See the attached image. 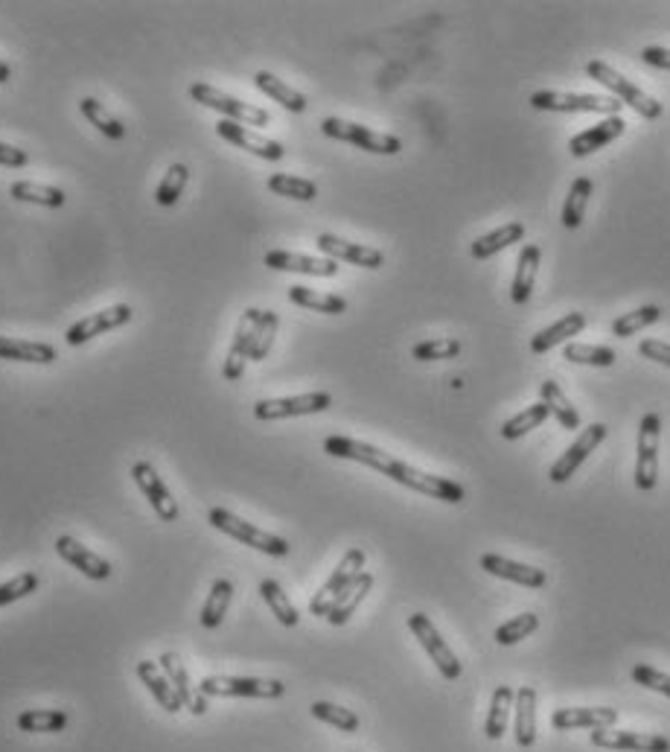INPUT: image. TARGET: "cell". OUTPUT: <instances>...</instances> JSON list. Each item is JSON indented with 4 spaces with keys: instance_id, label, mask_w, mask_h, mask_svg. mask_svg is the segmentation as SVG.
Listing matches in <instances>:
<instances>
[{
    "instance_id": "cell-1",
    "label": "cell",
    "mask_w": 670,
    "mask_h": 752,
    "mask_svg": "<svg viewBox=\"0 0 670 752\" xmlns=\"http://www.w3.org/2000/svg\"><path fill=\"white\" fill-rule=\"evenodd\" d=\"M324 452L333 455V458H344V461H356V464H365L370 470L388 476L391 481H397L408 490H417L423 496H432V499H440V502H449V505H461L467 499V490L452 479H443V476H432V473H423V470H414L411 464H402L394 455H388L385 449L379 446L365 444V441H353V438H344V435H330L324 441Z\"/></svg>"
},
{
    "instance_id": "cell-53",
    "label": "cell",
    "mask_w": 670,
    "mask_h": 752,
    "mask_svg": "<svg viewBox=\"0 0 670 752\" xmlns=\"http://www.w3.org/2000/svg\"><path fill=\"white\" fill-rule=\"evenodd\" d=\"M638 353H641L644 359H653V362L668 365L670 368V344L668 342H659V339H644V342L638 344Z\"/></svg>"
},
{
    "instance_id": "cell-40",
    "label": "cell",
    "mask_w": 670,
    "mask_h": 752,
    "mask_svg": "<svg viewBox=\"0 0 670 752\" xmlns=\"http://www.w3.org/2000/svg\"><path fill=\"white\" fill-rule=\"evenodd\" d=\"M563 356L574 365H592V368H612L618 353L603 344H577L569 342L563 347Z\"/></svg>"
},
{
    "instance_id": "cell-28",
    "label": "cell",
    "mask_w": 670,
    "mask_h": 752,
    "mask_svg": "<svg viewBox=\"0 0 670 752\" xmlns=\"http://www.w3.org/2000/svg\"><path fill=\"white\" fill-rule=\"evenodd\" d=\"M539 260H542L539 245H525V248L519 251L516 272H513V286H510V298H513V304H528V301H531V292H534V286H536V269H539Z\"/></svg>"
},
{
    "instance_id": "cell-27",
    "label": "cell",
    "mask_w": 670,
    "mask_h": 752,
    "mask_svg": "<svg viewBox=\"0 0 670 752\" xmlns=\"http://www.w3.org/2000/svg\"><path fill=\"white\" fill-rule=\"evenodd\" d=\"M0 359H9V362H30V365H53V362L59 359V353H56L53 344L0 336Z\"/></svg>"
},
{
    "instance_id": "cell-12",
    "label": "cell",
    "mask_w": 670,
    "mask_h": 752,
    "mask_svg": "<svg viewBox=\"0 0 670 752\" xmlns=\"http://www.w3.org/2000/svg\"><path fill=\"white\" fill-rule=\"evenodd\" d=\"M606 441V426L603 423H592V426H586L583 432H580V438L574 441V444L551 464V473H548V479L554 481V484H563V481H569L577 470H580V464L598 449V446Z\"/></svg>"
},
{
    "instance_id": "cell-41",
    "label": "cell",
    "mask_w": 670,
    "mask_h": 752,
    "mask_svg": "<svg viewBox=\"0 0 670 752\" xmlns=\"http://www.w3.org/2000/svg\"><path fill=\"white\" fill-rule=\"evenodd\" d=\"M260 595H263V601L268 604V610L277 616V621L283 624V627H298V621H301V613L295 610V604L289 601V595L280 589V583L277 581H263L260 583Z\"/></svg>"
},
{
    "instance_id": "cell-8",
    "label": "cell",
    "mask_w": 670,
    "mask_h": 752,
    "mask_svg": "<svg viewBox=\"0 0 670 752\" xmlns=\"http://www.w3.org/2000/svg\"><path fill=\"white\" fill-rule=\"evenodd\" d=\"M365 572V551L362 548H350L344 557H341V563L335 566V572L327 578V583L315 592V598L309 601V613L312 616H324L330 613V607L335 604V598L350 586V583L356 581L359 575Z\"/></svg>"
},
{
    "instance_id": "cell-37",
    "label": "cell",
    "mask_w": 670,
    "mask_h": 752,
    "mask_svg": "<svg viewBox=\"0 0 670 752\" xmlns=\"http://www.w3.org/2000/svg\"><path fill=\"white\" fill-rule=\"evenodd\" d=\"M513 688L510 685H499L493 691V700H490V715H487V723H484V732L490 741H499L504 732H507V720H510V709H513Z\"/></svg>"
},
{
    "instance_id": "cell-51",
    "label": "cell",
    "mask_w": 670,
    "mask_h": 752,
    "mask_svg": "<svg viewBox=\"0 0 670 752\" xmlns=\"http://www.w3.org/2000/svg\"><path fill=\"white\" fill-rule=\"evenodd\" d=\"M35 589H38V575H35V572H24V575H18V578H12V581L0 583V607L15 604V601L33 595Z\"/></svg>"
},
{
    "instance_id": "cell-18",
    "label": "cell",
    "mask_w": 670,
    "mask_h": 752,
    "mask_svg": "<svg viewBox=\"0 0 670 752\" xmlns=\"http://www.w3.org/2000/svg\"><path fill=\"white\" fill-rule=\"evenodd\" d=\"M260 312L263 309L248 307L239 318V327L234 333V342H231V350H228V359H225V368L222 374L228 382H236L242 371H245V362H248V353H251V339H254V330H257V321H260Z\"/></svg>"
},
{
    "instance_id": "cell-47",
    "label": "cell",
    "mask_w": 670,
    "mask_h": 752,
    "mask_svg": "<svg viewBox=\"0 0 670 752\" xmlns=\"http://www.w3.org/2000/svg\"><path fill=\"white\" fill-rule=\"evenodd\" d=\"M539 630V616L534 613H522V616H513L510 621H504L496 627V642L510 648V645H519L522 639H528L531 633Z\"/></svg>"
},
{
    "instance_id": "cell-54",
    "label": "cell",
    "mask_w": 670,
    "mask_h": 752,
    "mask_svg": "<svg viewBox=\"0 0 670 752\" xmlns=\"http://www.w3.org/2000/svg\"><path fill=\"white\" fill-rule=\"evenodd\" d=\"M30 164V155L18 146H9V143H0V167H9V170H21Z\"/></svg>"
},
{
    "instance_id": "cell-15",
    "label": "cell",
    "mask_w": 670,
    "mask_h": 752,
    "mask_svg": "<svg viewBox=\"0 0 670 752\" xmlns=\"http://www.w3.org/2000/svg\"><path fill=\"white\" fill-rule=\"evenodd\" d=\"M132 479L134 484L140 487V493L146 496V502L155 508V513H158L164 522H175V519H178V502L172 499L167 484L161 481L158 470H155L149 461H137V464H134Z\"/></svg>"
},
{
    "instance_id": "cell-50",
    "label": "cell",
    "mask_w": 670,
    "mask_h": 752,
    "mask_svg": "<svg viewBox=\"0 0 670 752\" xmlns=\"http://www.w3.org/2000/svg\"><path fill=\"white\" fill-rule=\"evenodd\" d=\"M464 344L458 339H429V342L414 344L411 356L420 359V362H437V359H455L461 356Z\"/></svg>"
},
{
    "instance_id": "cell-9",
    "label": "cell",
    "mask_w": 670,
    "mask_h": 752,
    "mask_svg": "<svg viewBox=\"0 0 670 752\" xmlns=\"http://www.w3.org/2000/svg\"><path fill=\"white\" fill-rule=\"evenodd\" d=\"M204 697H257V700H277L286 694L280 680H257V677H204L199 685Z\"/></svg>"
},
{
    "instance_id": "cell-20",
    "label": "cell",
    "mask_w": 670,
    "mask_h": 752,
    "mask_svg": "<svg viewBox=\"0 0 670 752\" xmlns=\"http://www.w3.org/2000/svg\"><path fill=\"white\" fill-rule=\"evenodd\" d=\"M158 668L164 671V677H167L172 688L178 691V697H181V703H184V709H190L193 715H204L207 712V697L193 688L190 683V674H187V668L181 665V659L175 656V653H161V659H158Z\"/></svg>"
},
{
    "instance_id": "cell-6",
    "label": "cell",
    "mask_w": 670,
    "mask_h": 752,
    "mask_svg": "<svg viewBox=\"0 0 670 752\" xmlns=\"http://www.w3.org/2000/svg\"><path fill=\"white\" fill-rule=\"evenodd\" d=\"M659 432L662 417L647 411L638 426V455H636V487L650 493L659 484Z\"/></svg>"
},
{
    "instance_id": "cell-3",
    "label": "cell",
    "mask_w": 670,
    "mask_h": 752,
    "mask_svg": "<svg viewBox=\"0 0 670 752\" xmlns=\"http://www.w3.org/2000/svg\"><path fill=\"white\" fill-rule=\"evenodd\" d=\"M207 522H210L216 531L234 537L236 543L257 548V551H263L268 557H286V554H289V543H286L283 537L268 534L263 528H257V525H251V522L234 516L231 511H225V508H213V511L207 513Z\"/></svg>"
},
{
    "instance_id": "cell-38",
    "label": "cell",
    "mask_w": 670,
    "mask_h": 752,
    "mask_svg": "<svg viewBox=\"0 0 670 752\" xmlns=\"http://www.w3.org/2000/svg\"><path fill=\"white\" fill-rule=\"evenodd\" d=\"M289 301L303 309L327 312V315H341V312H347V301H344L341 295L315 292V289H309V286H292V289H289Z\"/></svg>"
},
{
    "instance_id": "cell-30",
    "label": "cell",
    "mask_w": 670,
    "mask_h": 752,
    "mask_svg": "<svg viewBox=\"0 0 670 752\" xmlns=\"http://www.w3.org/2000/svg\"><path fill=\"white\" fill-rule=\"evenodd\" d=\"M516 718H513V732L519 747H534L536 741V691L531 685H522L516 691Z\"/></svg>"
},
{
    "instance_id": "cell-42",
    "label": "cell",
    "mask_w": 670,
    "mask_h": 752,
    "mask_svg": "<svg viewBox=\"0 0 670 752\" xmlns=\"http://www.w3.org/2000/svg\"><path fill=\"white\" fill-rule=\"evenodd\" d=\"M21 732H62L67 726V712L62 709H27L18 718Z\"/></svg>"
},
{
    "instance_id": "cell-21",
    "label": "cell",
    "mask_w": 670,
    "mask_h": 752,
    "mask_svg": "<svg viewBox=\"0 0 670 752\" xmlns=\"http://www.w3.org/2000/svg\"><path fill=\"white\" fill-rule=\"evenodd\" d=\"M266 266L274 272H298L309 277H335L338 263L327 257H306V254H292V251H268Z\"/></svg>"
},
{
    "instance_id": "cell-16",
    "label": "cell",
    "mask_w": 670,
    "mask_h": 752,
    "mask_svg": "<svg viewBox=\"0 0 670 752\" xmlns=\"http://www.w3.org/2000/svg\"><path fill=\"white\" fill-rule=\"evenodd\" d=\"M592 744L601 750L618 752H670V741L662 735H641L621 729H592Z\"/></svg>"
},
{
    "instance_id": "cell-43",
    "label": "cell",
    "mask_w": 670,
    "mask_h": 752,
    "mask_svg": "<svg viewBox=\"0 0 670 752\" xmlns=\"http://www.w3.org/2000/svg\"><path fill=\"white\" fill-rule=\"evenodd\" d=\"M79 111H82L85 120H88L91 126H97V132H102L105 137H111V140H123V137H126V126H123L117 117H111L108 108H105L100 100L85 97V100L79 103Z\"/></svg>"
},
{
    "instance_id": "cell-39",
    "label": "cell",
    "mask_w": 670,
    "mask_h": 752,
    "mask_svg": "<svg viewBox=\"0 0 670 752\" xmlns=\"http://www.w3.org/2000/svg\"><path fill=\"white\" fill-rule=\"evenodd\" d=\"M266 187L274 193V196H286V199H295V202H312L318 196V184L309 181V178H298V175H289V172H277L266 181Z\"/></svg>"
},
{
    "instance_id": "cell-2",
    "label": "cell",
    "mask_w": 670,
    "mask_h": 752,
    "mask_svg": "<svg viewBox=\"0 0 670 752\" xmlns=\"http://www.w3.org/2000/svg\"><path fill=\"white\" fill-rule=\"evenodd\" d=\"M586 76L595 79V82H601L603 88H609V91L618 97V103L630 105V108H633L636 114H641L644 120L662 117V103H659L656 97L644 94L636 82H630L627 76H621L618 70L612 68V65H606V62H601V59H592V62L586 65Z\"/></svg>"
},
{
    "instance_id": "cell-56",
    "label": "cell",
    "mask_w": 670,
    "mask_h": 752,
    "mask_svg": "<svg viewBox=\"0 0 670 752\" xmlns=\"http://www.w3.org/2000/svg\"><path fill=\"white\" fill-rule=\"evenodd\" d=\"M9 76H12L9 65H6V62H0V85H3V82H9Z\"/></svg>"
},
{
    "instance_id": "cell-17",
    "label": "cell",
    "mask_w": 670,
    "mask_h": 752,
    "mask_svg": "<svg viewBox=\"0 0 670 752\" xmlns=\"http://www.w3.org/2000/svg\"><path fill=\"white\" fill-rule=\"evenodd\" d=\"M216 135L222 137V140H228V143H234V146H239V149H245V152H251V155H257V158H263V161H280V158L286 155V149H283L277 140L257 135V132H251L248 126H239L234 120H222V123L216 126Z\"/></svg>"
},
{
    "instance_id": "cell-35",
    "label": "cell",
    "mask_w": 670,
    "mask_h": 752,
    "mask_svg": "<svg viewBox=\"0 0 670 752\" xmlns=\"http://www.w3.org/2000/svg\"><path fill=\"white\" fill-rule=\"evenodd\" d=\"M539 394H542V403H545L548 411L560 420L563 429H580V411L571 406L569 397H566L563 388H560V382L545 379L542 388H539Z\"/></svg>"
},
{
    "instance_id": "cell-33",
    "label": "cell",
    "mask_w": 670,
    "mask_h": 752,
    "mask_svg": "<svg viewBox=\"0 0 670 752\" xmlns=\"http://www.w3.org/2000/svg\"><path fill=\"white\" fill-rule=\"evenodd\" d=\"M231 598H234V583L228 581V578H219V581L210 586V595H207V601L201 607V627L216 630L225 621V616H228Z\"/></svg>"
},
{
    "instance_id": "cell-14",
    "label": "cell",
    "mask_w": 670,
    "mask_h": 752,
    "mask_svg": "<svg viewBox=\"0 0 670 752\" xmlns=\"http://www.w3.org/2000/svg\"><path fill=\"white\" fill-rule=\"evenodd\" d=\"M315 245L327 260H335V263H350V266H362V269H382V263H385V254L379 248L347 242L341 237H333V234H318Z\"/></svg>"
},
{
    "instance_id": "cell-26",
    "label": "cell",
    "mask_w": 670,
    "mask_h": 752,
    "mask_svg": "<svg viewBox=\"0 0 670 752\" xmlns=\"http://www.w3.org/2000/svg\"><path fill=\"white\" fill-rule=\"evenodd\" d=\"M586 330V315L583 312H566L557 324H551V327H545V330H539L534 339H531V350H534L536 356H542V353H548V350H554L557 344L569 342L571 336H580Z\"/></svg>"
},
{
    "instance_id": "cell-29",
    "label": "cell",
    "mask_w": 670,
    "mask_h": 752,
    "mask_svg": "<svg viewBox=\"0 0 670 752\" xmlns=\"http://www.w3.org/2000/svg\"><path fill=\"white\" fill-rule=\"evenodd\" d=\"M373 589V575L370 572H362L356 581L350 583L338 598H335V604L330 607V613H327V621L333 624V627H341V624H347L353 613L359 610V604L368 598V592Z\"/></svg>"
},
{
    "instance_id": "cell-49",
    "label": "cell",
    "mask_w": 670,
    "mask_h": 752,
    "mask_svg": "<svg viewBox=\"0 0 670 752\" xmlns=\"http://www.w3.org/2000/svg\"><path fill=\"white\" fill-rule=\"evenodd\" d=\"M312 718L324 720V723H330L335 729H341V732H359V718L350 712V709H341V706H335V703H324V700H318V703H312Z\"/></svg>"
},
{
    "instance_id": "cell-22",
    "label": "cell",
    "mask_w": 670,
    "mask_h": 752,
    "mask_svg": "<svg viewBox=\"0 0 670 752\" xmlns=\"http://www.w3.org/2000/svg\"><path fill=\"white\" fill-rule=\"evenodd\" d=\"M618 723V712L615 709H603V706H592V709H557L551 715V726L560 732L569 729H612Z\"/></svg>"
},
{
    "instance_id": "cell-24",
    "label": "cell",
    "mask_w": 670,
    "mask_h": 752,
    "mask_svg": "<svg viewBox=\"0 0 670 752\" xmlns=\"http://www.w3.org/2000/svg\"><path fill=\"white\" fill-rule=\"evenodd\" d=\"M481 569H484L487 575H496V578L519 583V586H528V589H539V586L545 583V572H542V569L525 566V563H516V560H507L502 554H484V557H481Z\"/></svg>"
},
{
    "instance_id": "cell-46",
    "label": "cell",
    "mask_w": 670,
    "mask_h": 752,
    "mask_svg": "<svg viewBox=\"0 0 670 752\" xmlns=\"http://www.w3.org/2000/svg\"><path fill=\"white\" fill-rule=\"evenodd\" d=\"M277 312L271 309H263L260 312V321H257V330H254V339H251V353H248V362H263L274 344V336H277Z\"/></svg>"
},
{
    "instance_id": "cell-48",
    "label": "cell",
    "mask_w": 670,
    "mask_h": 752,
    "mask_svg": "<svg viewBox=\"0 0 670 752\" xmlns=\"http://www.w3.org/2000/svg\"><path fill=\"white\" fill-rule=\"evenodd\" d=\"M187 181H190V170H187L184 164H172L167 170V175H164V181H161L158 190H155V202L161 207L178 205V199H181Z\"/></svg>"
},
{
    "instance_id": "cell-5",
    "label": "cell",
    "mask_w": 670,
    "mask_h": 752,
    "mask_svg": "<svg viewBox=\"0 0 670 752\" xmlns=\"http://www.w3.org/2000/svg\"><path fill=\"white\" fill-rule=\"evenodd\" d=\"M536 111H563V114H606L618 117L621 103L601 94H569V91H536L531 94Z\"/></svg>"
},
{
    "instance_id": "cell-25",
    "label": "cell",
    "mask_w": 670,
    "mask_h": 752,
    "mask_svg": "<svg viewBox=\"0 0 670 752\" xmlns=\"http://www.w3.org/2000/svg\"><path fill=\"white\" fill-rule=\"evenodd\" d=\"M134 671H137V680H140V683L149 688V694H152V697H155V700H158V703H161V706H164L167 712H172V715H175V712H181V709H184V703H181L178 691H175V688H172V683H169L167 677H164V671L158 668V662L140 659Z\"/></svg>"
},
{
    "instance_id": "cell-13",
    "label": "cell",
    "mask_w": 670,
    "mask_h": 752,
    "mask_svg": "<svg viewBox=\"0 0 670 752\" xmlns=\"http://www.w3.org/2000/svg\"><path fill=\"white\" fill-rule=\"evenodd\" d=\"M129 321H132V307L129 304H114V307L100 309V312L76 321L73 327H67L65 342L70 347H79V344L91 342V339H97V336L108 333V330H117V327H123Z\"/></svg>"
},
{
    "instance_id": "cell-7",
    "label": "cell",
    "mask_w": 670,
    "mask_h": 752,
    "mask_svg": "<svg viewBox=\"0 0 670 752\" xmlns=\"http://www.w3.org/2000/svg\"><path fill=\"white\" fill-rule=\"evenodd\" d=\"M321 132L333 140H344V143H353L365 152H373V155H400L402 143L400 137L394 135H382V132H373L368 126H359V123H347V120H338V117H327L321 123Z\"/></svg>"
},
{
    "instance_id": "cell-4",
    "label": "cell",
    "mask_w": 670,
    "mask_h": 752,
    "mask_svg": "<svg viewBox=\"0 0 670 752\" xmlns=\"http://www.w3.org/2000/svg\"><path fill=\"white\" fill-rule=\"evenodd\" d=\"M190 97H193L196 103L204 105V108H213V111L225 114V120H234L239 126H268V123H271V114H268L266 108L242 103V100H236V97L219 91V88H213V85H207V82L190 85Z\"/></svg>"
},
{
    "instance_id": "cell-52",
    "label": "cell",
    "mask_w": 670,
    "mask_h": 752,
    "mask_svg": "<svg viewBox=\"0 0 670 752\" xmlns=\"http://www.w3.org/2000/svg\"><path fill=\"white\" fill-rule=\"evenodd\" d=\"M633 680L638 685H644V688H650V691H659V694L670 697V674H662V671H656L650 665H636L633 668Z\"/></svg>"
},
{
    "instance_id": "cell-55",
    "label": "cell",
    "mask_w": 670,
    "mask_h": 752,
    "mask_svg": "<svg viewBox=\"0 0 670 752\" xmlns=\"http://www.w3.org/2000/svg\"><path fill=\"white\" fill-rule=\"evenodd\" d=\"M641 62L650 68L670 70V50L668 47H644L641 50Z\"/></svg>"
},
{
    "instance_id": "cell-11",
    "label": "cell",
    "mask_w": 670,
    "mask_h": 752,
    "mask_svg": "<svg viewBox=\"0 0 670 752\" xmlns=\"http://www.w3.org/2000/svg\"><path fill=\"white\" fill-rule=\"evenodd\" d=\"M333 406V397L327 391H309L298 397H280V400H260L254 406L257 420H286V417H303V414H318Z\"/></svg>"
},
{
    "instance_id": "cell-44",
    "label": "cell",
    "mask_w": 670,
    "mask_h": 752,
    "mask_svg": "<svg viewBox=\"0 0 670 752\" xmlns=\"http://www.w3.org/2000/svg\"><path fill=\"white\" fill-rule=\"evenodd\" d=\"M548 406L539 400V403H534V406H528L525 411H519V414H513L510 420H504V426H502V435L507 438V441H516V438H522V435H528L531 429H536V426H542L545 420H548Z\"/></svg>"
},
{
    "instance_id": "cell-34",
    "label": "cell",
    "mask_w": 670,
    "mask_h": 752,
    "mask_svg": "<svg viewBox=\"0 0 670 752\" xmlns=\"http://www.w3.org/2000/svg\"><path fill=\"white\" fill-rule=\"evenodd\" d=\"M589 196H592V178L586 175H577L571 181L569 196H566V205H563V213H560V222L574 231L583 225V216H586V205H589Z\"/></svg>"
},
{
    "instance_id": "cell-45",
    "label": "cell",
    "mask_w": 670,
    "mask_h": 752,
    "mask_svg": "<svg viewBox=\"0 0 670 752\" xmlns=\"http://www.w3.org/2000/svg\"><path fill=\"white\" fill-rule=\"evenodd\" d=\"M659 318H662V309L656 307V304L638 307V309H633V312H627V315H621V318H615V321H612V336H618V339H630V336H636L638 330H644V327L656 324Z\"/></svg>"
},
{
    "instance_id": "cell-32",
    "label": "cell",
    "mask_w": 670,
    "mask_h": 752,
    "mask_svg": "<svg viewBox=\"0 0 670 752\" xmlns=\"http://www.w3.org/2000/svg\"><path fill=\"white\" fill-rule=\"evenodd\" d=\"M254 85L271 97L274 103H280L286 111H292V114H303L306 111V97H303L301 91H295L292 85H286L283 79H277L274 73H268V70H260L257 76H254Z\"/></svg>"
},
{
    "instance_id": "cell-23",
    "label": "cell",
    "mask_w": 670,
    "mask_h": 752,
    "mask_svg": "<svg viewBox=\"0 0 670 752\" xmlns=\"http://www.w3.org/2000/svg\"><path fill=\"white\" fill-rule=\"evenodd\" d=\"M624 132H627V123H624L621 117H606L598 126H592V129H586V132L571 137V155H574V158H586V155H592V152H598V149H606V143L618 140Z\"/></svg>"
},
{
    "instance_id": "cell-36",
    "label": "cell",
    "mask_w": 670,
    "mask_h": 752,
    "mask_svg": "<svg viewBox=\"0 0 670 752\" xmlns=\"http://www.w3.org/2000/svg\"><path fill=\"white\" fill-rule=\"evenodd\" d=\"M9 196L15 202H30L41 207H62L67 202L65 190L59 187H47V184H35V181H15L9 187Z\"/></svg>"
},
{
    "instance_id": "cell-19",
    "label": "cell",
    "mask_w": 670,
    "mask_h": 752,
    "mask_svg": "<svg viewBox=\"0 0 670 752\" xmlns=\"http://www.w3.org/2000/svg\"><path fill=\"white\" fill-rule=\"evenodd\" d=\"M56 551H59L62 560H67L73 569H79L91 581H108L111 578V563L102 560L100 554H94L91 548H85L79 540H73V537H59L56 540Z\"/></svg>"
},
{
    "instance_id": "cell-10",
    "label": "cell",
    "mask_w": 670,
    "mask_h": 752,
    "mask_svg": "<svg viewBox=\"0 0 670 752\" xmlns=\"http://www.w3.org/2000/svg\"><path fill=\"white\" fill-rule=\"evenodd\" d=\"M408 627H411V633L417 636L420 648L426 650L429 659L435 662L437 671H440L446 680H458L464 668H461V662H458V656L452 653V648L443 642V636L437 633L432 618L426 616V613H414V616H408Z\"/></svg>"
},
{
    "instance_id": "cell-31",
    "label": "cell",
    "mask_w": 670,
    "mask_h": 752,
    "mask_svg": "<svg viewBox=\"0 0 670 752\" xmlns=\"http://www.w3.org/2000/svg\"><path fill=\"white\" fill-rule=\"evenodd\" d=\"M522 237H525V225L522 222H507L502 228H496V231H490V234H484V237H478V240L472 242L469 254L475 260H490L493 254H499L507 245L519 242Z\"/></svg>"
}]
</instances>
